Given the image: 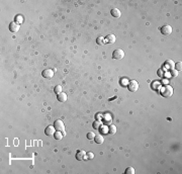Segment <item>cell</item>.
Segmentation results:
<instances>
[{
	"instance_id": "obj_2",
	"label": "cell",
	"mask_w": 182,
	"mask_h": 174,
	"mask_svg": "<svg viewBox=\"0 0 182 174\" xmlns=\"http://www.w3.org/2000/svg\"><path fill=\"white\" fill-rule=\"evenodd\" d=\"M54 128H55L56 131L61 132L64 136L66 135V134H65V126H64V123H63V121H62L61 120H57L54 122Z\"/></svg>"
},
{
	"instance_id": "obj_10",
	"label": "cell",
	"mask_w": 182,
	"mask_h": 174,
	"mask_svg": "<svg viewBox=\"0 0 182 174\" xmlns=\"http://www.w3.org/2000/svg\"><path fill=\"white\" fill-rule=\"evenodd\" d=\"M45 134L47 136H54V134H55V128L52 127V126L47 127L46 130H45Z\"/></svg>"
},
{
	"instance_id": "obj_24",
	"label": "cell",
	"mask_w": 182,
	"mask_h": 174,
	"mask_svg": "<svg viewBox=\"0 0 182 174\" xmlns=\"http://www.w3.org/2000/svg\"><path fill=\"white\" fill-rule=\"evenodd\" d=\"M15 19H16V20H17V21L19 20V21H20V23L22 22V17H21V16H20V15H18V16H16V17H15Z\"/></svg>"
},
{
	"instance_id": "obj_20",
	"label": "cell",
	"mask_w": 182,
	"mask_h": 174,
	"mask_svg": "<svg viewBox=\"0 0 182 174\" xmlns=\"http://www.w3.org/2000/svg\"><path fill=\"white\" fill-rule=\"evenodd\" d=\"M177 75H178V71H177V70H171V71H170V76H171L172 78L177 77Z\"/></svg>"
},
{
	"instance_id": "obj_25",
	"label": "cell",
	"mask_w": 182,
	"mask_h": 174,
	"mask_svg": "<svg viewBox=\"0 0 182 174\" xmlns=\"http://www.w3.org/2000/svg\"><path fill=\"white\" fill-rule=\"evenodd\" d=\"M87 157H88L89 159H92L93 157H94V155H93V153H88V154H87Z\"/></svg>"
},
{
	"instance_id": "obj_18",
	"label": "cell",
	"mask_w": 182,
	"mask_h": 174,
	"mask_svg": "<svg viewBox=\"0 0 182 174\" xmlns=\"http://www.w3.org/2000/svg\"><path fill=\"white\" fill-rule=\"evenodd\" d=\"M96 43H97L98 45H104V44H105V40H104V38H102V37H99V38L96 40Z\"/></svg>"
},
{
	"instance_id": "obj_15",
	"label": "cell",
	"mask_w": 182,
	"mask_h": 174,
	"mask_svg": "<svg viewBox=\"0 0 182 174\" xmlns=\"http://www.w3.org/2000/svg\"><path fill=\"white\" fill-rule=\"evenodd\" d=\"M108 133H109L110 135H114L115 133H117V127L113 126V125L109 126V127H108Z\"/></svg>"
},
{
	"instance_id": "obj_8",
	"label": "cell",
	"mask_w": 182,
	"mask_h": 174,
	"mask_svg": "<svg viewBox=\"0 0 182 174\" xmlns=\"http://www.w3.org/2000/svg\"><path fill=\"white\" fill-rule=\"evenodd\" d=\"M85 155H86L85 151L78 150L77 153H76V159H77L78 161H82V160H83V159L85 158Z\"/></svg>"
},
{
	"instance_id": "obj_1",
	"label": "cell",
	"mask_w": 182,
	"mask_h": 174,
	"mask_svg": "<svg viewBox=\"0 0 182 174\" xmlns=\"http://www.w3.org/2000/svg\"><path fill=\"white\" fill-rule=\"evenodd\" d=\"M161 94H162V96L166 97V98L171 97L173 95V88L169 85H165L161 90Z\"/></svg>"
},
{
	"instance_id": "obj_13",
	"label": "cell",
	"mask_w": 182,
	"mask_h": 174,
	"mask_svg": "<svg viewBox=\"0 0 182 174\" xmlns=\"http://www.w3.org/2000/svg\"><path fill=\"white\" fill-rule=\"evenodd\" d=\"M94 140H95V143L96 144H103V142H104V138H103V136H101V135H98V136H95L94 137Z\"/></svg>"
},
{
	"instance_id": "obj_14",
	"label": "cell",
	"mask_w": 182,
	"mask_h": 174,
	"mask_svg": "<svg viewBox=\"0 0 182 174\" xmlns=\"http://www.w3.org/2000/svg\"><path fill=\"white\" fill-rule=\"evenodd\" d=\"M173 66H174V62H173V61H171V60H167L166 62H165V67H166L167 69H170V70H172Z\"/></svg>"
},
{
	"instance_id": "obj_11",
	"label": "cell",
	"mask_w": 182,
	"mask_h": 174,
	"mask_svg": "<svg viewBox=\"0 0 182 174\" xmlns=\"http://www.w3.org/2000/svg\"><path fill=\"white\" fill-rule=\"evenodd\" d=\"M110 14L113 16V17H115V18H118L119 16H120V10L118 9V8H112L111 9V11H110Z\"/></svg>"
},
{
	"instance_id": "obj_6",
	"label": "cell",
	"mask_w": 182,
	"mask_h": 174,
	"mask_svg": "<svg viewBox=\"0 0 182 174\" xmlns=\"http://www.w3.org/2000/svg\"><path fill=\"white\" fill-rule=\"evenodd\" d=\"M42 75H43V77L46 78V79H51V78L54 76V71L51 70V69H46V70L43 71Z\"/></svg>"
},
{
	"instance_id": "obj_3",
	"label": "cell",
	"mask_w": 182,
	"mask_h": 174,
	"mask_svg": "<svg viewBox=\"0 0 182 174\" xmlns=\"http://www.w3.org/2000/svg\"><path fill=\"white\" fill-rule=\"evenodd\" d=\"M123 57H125V52H123L121 49L114 50L113 53H112V58L115 60H121Z\"/></svg>"
},
{
	"instance_id": "obj_23",
	"label": "cell",
	"mask_w": 182,
	"mask_h": 174,
	"mask_svg": "<svg viewBox=\"0 0 182 174\" xmlns=\"http://www.w3.org/2000/svg\"><path fill=\"white\" fill-rule=\"evenodd\" d=\"M176 69H177V71L182 69V63H181V62H178V63L176 64Z\"/></svg>"
},
{
	"instance_id": "obj_4",
	"label": "cell",
	"mask_w": 182,
	"mask_h": 174,
	"mask_svg": "<svg viewBox=\"0 0 182 174\" xmlns=\"http://www.w3.org/2000/svg\"><path fill=\"white\" fill-rule=\"evenodd\" d=\"M128 88L130 92H136V91L139 89V83L136 81V80H131L129 82L128 84Z\"/></svg>"
},
{
	"instance_id": "obj_12",
	"label": "cell",
	"mask_w": 182,
	"mask_h": 174,
	"mask_svg": "<svg viewBox=\"0 0 182 174\" xmlns=\"http://www.w3.org/2000/svg\"><path fill=\"white\" fill-rule=\"evenodd\" d=\"M57 98H58V100H59L60 102H65L66 100H67V94L64 93V92H61V93L58 94Z\"/></svg>"
},
{
	"instance_id": "obj_9",
	"label": "cell",
	"mask_w": 182,
	"mask_h": 174,
	"mask_svg": "<svg viewBox=\"0 0 182 174\" xmlns=\"http://www.w3.org/2000/svg\"><path fill=\"white\" fill-rule=\"evenodd\" d=\"M9 30L12 32H16L19 30V24H17L16 22H11L9 24Z\"/></svg>"
},
{
	"instance_id": "obj_22",
	"label": "cell",
	"mask_w": 182,
	"mask_h": 174,
	"mask_svg": "<svg viewBox=\"0 0 182 174\" xmlns=\"http://www.w3.org/2000/svg\"><path fill=\"white\" fill-rule=\"evenodd\" d=\"M94 137H95L94 133H88V134H87V139H89V140L94 139Z\"/></svg>"
},
{
	"instance_id": "obj_21",
	"label": "cell",
	"mask_w": 182,
	"mask_h": 174,
	"mask_svg": "<svg viewBox=\"0 0 182 174\" xmlns=\"http://www.w3.org/2000/svg\"><path fill=\"white\" fill-rule=\"evenodd\" d=\"M55 92H56L57 94L61 93V92H62V87H61L60 85H57V86L55 87Z\"/></svg>"
},
{
	"instance_id": "obj_16",
	"label": "cell",
	"mask_w": 182,
	"mask_h": 174,
	"mask_svg": "<svg viewBox=\"0 0 182 174\" xmlns=\"http://www.w3.org/2000/svg\"><path fill=\"white\" fill-rule=\"evenodd\" d=\"M54 137H55V139H56V140H61V139H62V138L64 137V135L62 134L61 132L57 131V132L55 133V134H54Z\"/></svg>"
},
{
	"instance_id": "obj_19",
	"label": "cell",
	"mask_w": 182,
	"mask_h": 174,
	"mask_svg": "<svg viewBox=\"0 0 182 174\" xmlns=\"http://www.w3.org/2000/svg\"><path fill=\"white\" fill-rule=\"evenodd\" d=\"M126 174H135V169L133 167H128L126 169Z\"/></svg>"
},
{
	"instance_id": "obj_17",
	"label": "cell",
	"mask_w": 182,
	"mask_h": 174,
	"mask_svg": "<svg viewBox=\"0 0 182 174\" xmlns=\"http://www.w3.org/2000/svg\"><path fill=\"white\" fill-rule=\"evenodd\" d=\"M93 129H95V130H99V128L101 127V121H99V120H95L94 122H93Z\"/></svg>"
},
{
	"instance_id": "obj_7",
	"label": "cell",
	"mask_w": 182,
	"mask_h": 174,
	"mask_svg": "<svg viewBox=\"0 0 182 174\" xmlns=\"http://www.w3.org/2000/svg\"><path fill=\"white\" fill-rule=\"evenodd\" d=\"M104 40H105V42H106L107 44H113V43H115L117 37H115L114 35H107V36L104 38Z\"/></svg>"
},
{
	"instance_id": "obj_5",
	"label": "cell",
	"mask_w": 182,
	"mask_h": 174,
	"mask_svg": "<svg viewBox=\"0 0 182 174\" xmlns=\"http://www.w3.org/2000/svg\"><path fill=\"white\" fill-rule=\"evenodd\" d=\"M161 32L163 35L165 36H169L172 34V27L171 26H168V24H166V26H163L161 27Z\"/></svg>"
}]
</instances>
